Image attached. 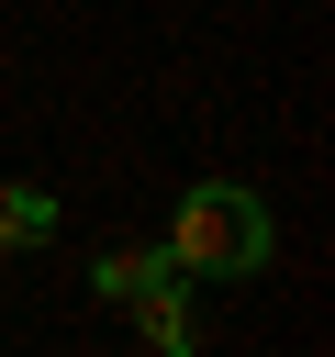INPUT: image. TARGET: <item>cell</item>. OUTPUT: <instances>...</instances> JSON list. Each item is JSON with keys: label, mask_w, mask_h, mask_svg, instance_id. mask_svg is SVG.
Here are the masks:
<instances>
[{"label": "cell", "mask_w": 335, "mask_h": 357, "mask_svg": "<svg viewBox=\"0 0 335 357\" xmlns=\"http://www.w3.org/2000/svg\"><path fill=\"white\" fill-rule=\"evenodd\" d=\"M156 279H179L168 245H100V257H89V301H134V290H156Z\"/></svg>", "instance_id": "3"}, {"label": "cell", "mask_w": 335, "mask_h": 357, "mask_svg": "<svg viewBox=\"0 0 335 357\" xmlns=\"http://www.w3.org/2000/svg\"><path fill=\"white\" fill-rule=\"evenodd\" d=\"M156 245H168V268H190V279H257V268H268V201H257L246 178H201Z\"/></svg>", "instance_id": "1"}, {"label": "cell", "mask_w": 335, "mask_h": 357, "mask_svg": "<svg viewBox=\"0 0 335 357\" xmlns=\"http://www.w3.org/2000/svg\"><path fill=\"white\" fill-rule=\"evenodd\" d=\"M45 234H56V190L0 178V245H45Z\"/></svg>", "instance_id": "4"}, {"label": "cell", "mask_w": 335, "mask_h": 357, "mask_svg": "<svg viewBox=\"0 0 335 357\" xmlns=\"http://www.w3.org/2000/svg\"><path fill=\"white\" fill-rule=\"evenodd\" d=\"M123 312H134V346H145V357H190V346H201V324H190V301H179V279H156V290H134Z\"/></svg>", "instance_id": "2"}]
</instances>
